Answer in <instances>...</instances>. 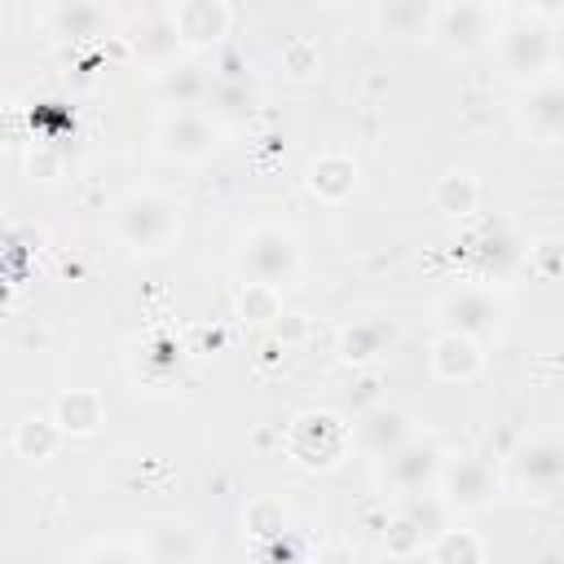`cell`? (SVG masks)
Returning <instances> with one entry per match:
<instances>
[{
	"label": "cell",
	"mask_w": 564,
	"mask_h": 564,
	"mask_svg": "<svg viewBox=\"0 0 564 564\" xmlns=\"http://www.w3.org/2000/svg\"><path fill=\"white\" fill-rule=\"evenodd\" d=\"M494 44H498V57H502L507 75H516V79L533 84V79L551 75V66H555V31H551L546 18H538L533 4L529 9H511L502 18Z\"/></svg>",
	"instance_id": "obj_1"
},
{
	"label": "cell",
	"mask_w": 564,
	"mask_h": 564,
	"mask_svg": "<svg viewBox=\"0 0 564 564\" xmlns=\"http://www.w3.org/2000/svg\"><path fill=\"white\" fill-rule=\"evenodd\" d=\"M115 234L132 251H163L181 234V203L159 189H132L115 203Z\"/></svg>",
	"instance_id": "obj_2"
},
{
	"label": "cell",
	"mask_w": 564,
	"mask_h": 564,
	"mask_svg": "<svg viewBox=\"0 0 564 564\" xmlns=\"http://www.w3.org/2000/svg\"><path fill=\"white\" fill-rule=\"evenodd\" d=\"M238 269L247 273V282H264V286H286L300 273V238L286 225H251L238 242Z\"/></svg>",
	"instance_id": "obj_3"
},
{
	"label": "cell",
	"mask_w": 564,
	"mask_h": 564,
	"mask_svg": "<svg viewBox=\"0 0 564 564\" xmlns=\"http://www.w3.org/2000/svg\"><path fill=\"white\" fill-rule=\"evenodd\" d=\"M154 145L163 159H176V163H198L207 159L216 145H220V128L212 123L207 110L189 106V110H167L154 128Z\"/></svg>",
	"instance_id": "obj_4"
},
{
	"label": "cell",
	"mask_w": 564,
	"mask_h": 564,
	"mask_svg": "<svg viewBox=\"0 0 564 564\" xmlns=\"http://www.w3.org/2000/svg\"><path fill=\"white\" fill-rule=\"evenodd\" d=\"M348 436L352 432L330 410H308V414H300L291 423L286 449H291V458L300 467H335L344 458V449H348Z\"/></svg>",
	"instance_id": "obj_5"
},
{
	"label": "cell",
	"mask_w": 564,
	"mask_h": 564,
	"mask_svg": "<svg viewBox=\"0 0 564 564\" xmlns=\"http://www.w3.org/2000/svg\"><path fill=\"white\" fill-rule=\"evenodd\" d=\"M511 471L533 498H551L555 489H564V432H538L533 441H524L511 458Z\"/></svg>",
	"instance_id": "obj_6"
},
{
	"label": "cell",
	"mask_w": 564,
	"mask_h": 564,
	"mask_svg": "<svg viewBox=\"0 0 564 564\" xmlns=\"http://www.w3.org/2000/svg\"><path fill=\"white\" fill-rule=\"evenodd\" d=\"M502 18L507 9H494V4H436L432 35L445 40L449 48H476L485 40H498Z\"/></svg>",
	"instance_id": "obj_7"
},
{
	"label": "cell",
	"mask_w": 564,
	"mask_h": 564,
	"mask_svg": "<svg viewBox=\"0 0 564 564\" xmlns=\"http://www.w3.org/2000/svg\"><path fill=\"white\" fill-rule=\"evenodd\" d=\"M520 128L533 141H560L564 137V75H542L520 97Z\"/></svg>",
	"instance_id": "obj_8"
},
{
	"label": "cell",
	"mask_w": 564,
	"mask_h": 564,
	"mask_svg": "<svg viewBox=\"0 0 564 564\" xmlns=\"http://www.w3.org/2000/svg\"><path fill=\"white\" fill-rule=\"evenodd\" d=\"M167 18H172L176 35L185 40V48H207L229 35L234 9L225 0H176V4H167Z\"/></svg>",
	"instance_id": "obj_9"
},
{
	"label": "cell",
	"mask_w": 564,
	"mask_h": 564,
	"mask_svg": "<svg viewBox=\"0 0 564 564\" xmlns=\"http://www.w3.org/2000/svg\"><path fill=\"white\" fill-rule=\"evenodd\" d=\"M441 489H445V502L458 507V511H480L489 507L494 498V480H489V467L476 463V458H458L441 471Z\"/></svg>",
	"instance_id": "obj_10"
},
{
	"label": "cell",
	"mask_w": 564,
	"mask_h": 564,
	"mask_svg": "<svg viewBox=\"0 0 564 564\" xmlns=\"http://www.w3.org/2000/svg\"><path fill=\"white\" fill-rule=\"evenodd\" d=\"M132 48H137V57L154 70V75H163V70H172V66H181L176 57H181V48H185V40L176 35V26H172V18H167V9H159L137 35H132Z\"/></svg>",
	"instance_id": "obj_11"
},
{
	"label": "cell",
	"mask_w": 564,
	"mask_h": 564,
	"mask_svg": "<svg viewBox=\"0 0 564 564\" xmlns=\"http://www.w3.org/2000/svg\"><path fill=\"white\" fill-rule=\"evenodd\" d=\"M137 546H141L145 564H189L198 555V533L189 524L167 520V524H150L137 538Z\"/></svg>",
	"instance_id": "obj_12"
},
{
	"label": "cell",
	"mask_w": 564,
	"mask_h": 564,
	"mask_svg": "<svg viewBox=\"0 0 564 564\" xmlns=\"http://www.w3.org/2000/svg\"><path fill=\"white\" fill-rule=\"evenodd\" d=\"M441 313L449 317V330H458V335H485V330H494V322H498V304L489 300V291H480V286H463V291H454L445 304H441Z\"/></svg>",
	"instance_id": "obj_13"
},
{
	"label": "cell",
	"mask_w": 564,
	"mask_h": 564,
	"mask_svg": "<svg viewBox=\"0 0 564 564\" xmlns=\"http://www.w3.org/2000/svg\"><path fill=\"white\" fill-rule=\"evenodd\" d=\"M308 189L322 198V203H344L352 189H357V163L339 150H326L308 163Z\"/></svg>",
	"instance_id": "obj_14"
},
{
	"label": "cell",
	"mask_w": 564,
	"mask_h": 564,
	"mask_svg": "<svg viewBox=\"0 0 564 564\" xmlns=\"http://www.w3.org/2000/svg\"><path fill=\"white\" fill-rule=\"evenodd\" d=\"M432 370L441 379H471L480 370V344L471 335H458V330H441L432 339Z\"/></svg>",
	"instance_id": "obj_15"
},
{
	"label": "cell",
	"mask_w": 564,
	"mask_h": 564,
	"mask_svg": "<svg viewBox=\"0 0 564 564\" xmlns=\"http://www.w3.org/2000/svg\"><path fill=\"white\" fill-rule=\"evenodd\" d=\"M101 414H106V405H101V392H93V388H70L53 405L57 427L70 436H93L101 427Z\"/></svg>",
	"instance_id": "obj_16"
},
{
	"label": "cell",
	"mask_w": 564,
	"mask_h": 564,
	"mask_svg": "<svg viewBox=\"0 0 564 564\" xmlns=\"http://www.w3.org/2000/svg\"><path fill=\"white\" fill-rule=\"evenodd\" d=\"M57 445H62V427H57V419L26 414V419L13 427V449H18L22 458H31V463L53 458V454H57Z\"/></svg>",
	"instance_id": "obj_17"
},
{
	"label": "cell",
	"mask_w": 564,
	"mask_h": 564,
	"mask_svg": "<svg viewBox=\"0 0 564 564\" xmlns=\"http://www.w3.org/2000/svg\"><path fill=\"white\" fill-rule=\"evenodd\" d=\"M432 564H485V542L471 529H441L427 542Z\"/></svg>",
	"instance_id": "obj_18"
},
{
	"label": "cell",
	"mask_w": 564,
	"mask_h": 564,
	"mask_svg": "<svg viewBox=\"0 0 564 564\" xmlns=\"http://www.w3.org/2000/svg\"><path fill=\"white\" fill-rule=\"evenodd\" d=\"M388 35H432L436 4H375L370 13Z\"/></svg>",
	"instance_id": "obj_19"
},
{
	"label": "cell",
	"mask_w": 564,
	"mask_h": 564,
	"mask_svg": "<svg viewBox=\"0 0 564 564\" xmlns=\"http://www.w3.org/2000/svg\"><path fill=\"white\" fill-rule=\"evenodd\" d=\"M432 198H436V207H441L445 216H471V212L480 207V181H476L471 172H445V176L436 181Z\"/></svg>",
	"instance_id": "obj_20"
},
{
	"label": "cell",
	"mask_w": 564,
	"mask_h": 564,
	"mask_svg": "<svg viewBox=\"0 0 564 564\" xmlns=\"http://www.w3.org/2000/svg\"><path fill=\"white\" fill-rule=\"evenodd\" d=\"M392 339V326L383 322H352L339 330V357L344 361H370L383 352V344Z\"/></svg>",
	"instance_id": "obj_21"
},
{
	"label": "cell",
	"mask_w": 564,
	"mask_h": 564,
	"mask_svg": "<svg viewBox=\"0 0 564 564\" xmlns=\"http://www.w3.org/2000/svg\"><path fill=\"white\" fill-rule=\"evenodd\" d=\"M388 467H392L401 489H419L427 476H436V454L423 449V445H401V449L388 454Z\"/></svg>",
	"instance_id": "obj_22"
},
{
	"label": "cell",
	"mask_w": 564,
	"mask_h": 564,
	"mask_svg": "<svg viewBox=\"0 0 564 564\" xmlns=\"http://www.w3.org/2000/svg\"><path fill=\"white\" fill-rule=\"evenodd\" d=\"M234 308L242 322H273V317H282V295H278V286L242 282L234 295Z\"/></svg>",
	"instance_id": "obj_23"
},
{
	"label": "cell",
	"mask_w": 564,
	"mask_h": 564,
	"mask_svg": "<svg viewBox=\"0 0 564 564\" xmlns=\"http://www.w3.org/2000/svg\"><path fill=\"white\" fill-rule=\"evenodd\" d=\"M242 524H247V533H251L256 542H273V538L286 533V511H282V502H273V498H256V502L247 507Z\"/></svg>",
	"instance_id": "obj_24"
},
{
	"label": "cell",
	"mask_w": 564,
	"mask_h": 564,
	"mask_svg": "<svg viewBox=\"0 0 564 564\" xmlns=\"http://www.w3.org/2000/svg\"><path fill=\"white\" fill-rule=\"evenodd\" d=\"M48 18L62 35H97V26L106 22V9L101 4H57Z\"/></svg>",
	"instance_id": "obj_25"
},
{
	"label": "cell",
	"mask_w": 564,
	"mask_h": 564,
	"mask_svg": "<svg viewBox=\"0 0 564 564\" xmlns=\"http://www.w3.org/2000/svg\"><path fill=\"white\" fill-rule=\"evenodd\" d=\"M432 538L423 533V524L405 511V516H397L392 524H388V533H383V546H388V555H419L423 546H427Z\"/></svg>",
	"instance_id": "obj_26"
},
{
	"label": "cell",
	"mask_w": 564,
	"mask_h": 564,
	"mask_svg": "<svg viewBox=\"0 0 564 564\" xmlns=\"http://www.w3.org/2000/svg\"><path fill=\"white\" fill-rule=\"evenodd\" d=\"M317 66H322V53H317V44H313L308 35H291V40L282 44V70H286V75L308 79V75H317Z\"/></svg>",
	"instance_id": "obj_27"
},
{
	"label": "cell",
	"mask_w": 564,
	"mask_h": 564,
	"mask_svg": "<svg viewBox=\"0 0 564 564\" xmlns=\"http://www.w3.org/2000/svg\"><path fill=\"white\" fill-rule=\"evenodd\" d=\"M141 546H128V542H101L84 555V564H141Z\"/></svg>",
	"instance_id": "obj_28"
},
{
	"label": "cell",
	"mask_w": 564,
	"mask_h": 564,
	"mask_svg": "<svg viewBox=\"0 0 564 564\" xmlns=\"http://www.w3.org/2000/svg\"><path fill=\"white\" fill-rule=\"evenodd\" d=\"M313 564H352V555H348V551H330V555H322V560H313Z\"/></svg>",
	"instance_id": "obj_29"
}]
</instances>
